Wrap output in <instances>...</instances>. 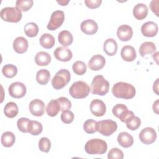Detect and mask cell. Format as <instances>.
I'll return each instance as SVG.
<instances>
[{
	"label": "cell",
	"instance_id": "6da1fadb",
	"mask_svg": "<svg viewBox=\"0 0 159 159\" xmlns=\"http://www.w3.org/2000/svg\"><path fill=\"white\" fill-rule=\"evenodd\" d=\"M112 93L117 98L130 99L135 96L136 91L134 86L131 84L120 81L116 83L113 86Z\"/></svg>",
	"mask_w": 159,
	"mask_h": 159
},
{
	"label": "cell",
	"instance_id": "7a4b0ae2",
	"mask_svg": "<svg viewBox=\"0 0 159 159\" xmlns=\"http://www.w3.org/2000/svg\"><path fill=\"white\" fill-rule=\"evenodd\" d=\"M107 149V143L99 139L89 140L84 146L86 152L89 155H102L106 152Z\"/></svg>",
	"mask_w": 159,
	"mask_h": 159
},
{
	"label": "cell",
	"instance_id": "3957f363",
	"mask_svg": "<svg viewBox=\"0 0 159 159\" xmlns=\"http://www.w3.org/2000/svg\"><path fill=\"white\" fill-rule=\"evenodd\" d=\"M90 89L93 94L104 96L109 91V83L102 75H97L91 82Z\"/></svg>",
	"mask_w": 159,
	"mask_h": 159
},
{
	"label": "cell",
	"instance_id": "277c9868",
	"mask_svg": "<svg viewBox=\"0 0 159 159\" xmlns=\"http://www.w3.org/2000/svg\"><path fill=\"white\" fill-rule=\"evenodd\" d=\"M90 88L88 84L83 81H78L73 83L69 89V93L75 99H83L87 97Z\"/></svg>",
	"mask_w": 159,
	"mask_h": 159
},
{
	"label": "cell",
	"instance_id": "5b68a950",
	"mask_svg": "<svg viewBox=\"0 0 159 159\" xmlns=\"http://www.w3.org/2000/svg\"><path fill=\"white\" fill-rule=\"evenodd\" d=\"M71 75L66 69H61L57 72L52 80V85L55 89H60L70 81Z\"/></svg>",
	"mask_w": 159,
	"mask_h": 159
},
{
	"label": "cell",
	"instance_id": "8992f818",
	"mask_svg": "<svg viewBox=\"0 0 159 159\" xmlns=\"http://www.w3.org/2000/svg\"><path fill=\"white\" fill-rule=\"evenodd\" d=\"M1 19L9 22H18L22 19V12L17 8L6 7L1 9L0 12Z\"/></svg>",
	"mask_w": 159,
	"mask_h": 159
},
{
	"label": "cell",
	"instance_id": "52a82bcc",
	"mask_svg": "<svg viewBox=\"0 0 159 159\" xmlns=\"http://www.w3.org/2000/svg\"><path fill=\"white\" fill-rule=\"evenodd\" d=\"M98 131L104 136H109L116 131L117 123L112 120H103L97 122Z\"/></svg>",
	"mask_w": 159,
	"mask_h": 159
},
{
	"label": "cell",
	"instance_id": "ba28073f",
	"mask_svg": "<svg viewBox=\"0 0 159 159\" xmlns=\"http://www.w3.org/2000/svg\"><path fill=\"white\" fill-rule=\"evenodd\" d=\"M64 20L65 14L63 11L60 10L55 11L52 14L47 27L50 30H55L62 25Z\"/></svg>",
	"mask_w": 159,
	"mask_h": 159
},
{
	"label": "cell",
	"instance_id": "9c48e42d",
	"mask_svg": "<svg viewBox=\"0 0 159 159\" xmlns=\"http://www.w3.org/2000/svg\"><path fill=\"white\" fill-rule=\"evenodd\" d=\"M9 95L14 98H21L26 94V86L22 83L16 81L11 83L8 88Z\"/></svg>",
	"mask_w": 159,
	"mask_h": 159
},
{
	"label": "cell",
	"instance_id": "30bf717a",
	"mask_svg": "<svg viewBox=\"0 0 159 159\" xmlns=\"http://www.w3.org/2000/svg\"><path fill=\"white\" fill-rule=\"evenodd\" d=\"M157 139V133L152 127L143 129L139 134V139L144 144L150 145L153 143Z\"/></svg>",
	"mask_w": 159,
	"mask_h": 159
},
{
	"label": "cell",
	"instance_id": "8fae6325",
	"mask_svg": "<svg viewBox=\"0 0 159 159\" xmlns=\"http://www.w3.org/2000/svg\"><path fill=\"white\" fill-rule=\"evenodd\" d=\"M29 109L30 113L35 116L40 117L43 115L45 109V106L44 102L39 99H35L32 100L29 105Z\"/></svg>",
	"mask_w": 159,
	"mask_h": 159
},
{
	"label": "cell",
	"instance_id": "7c38bea8",
	"mask_svg": "<svg viewBox=\"0 0 159 159\" xmlns=\"http://www.w3.org/2000/svg\"><path fill=\"white\" fill-rule=\"evenodd\" d=\"M90 111L95 116H102L105 114L106 111V104L100 99H94L90 104Z\"/></svg>",
	"mask_w": 159,
	"mask_h": 159
},
{
	"label": "cell",
	"instance_id": "4fadbf2b",
	"mask_svg": "<svg viewBox=\"0 0 159 159\" xmlns=\"http://www.w3.org/2000/svg\"><path fill=\"white\" fill-rule=\"evenodd\" d=\"M53 54L57 60L63 62L70 61L73 57L71 51L65 47H57L54 50Z\"/></svg>",
	"mask_w": 159,
	"mask_h": 159
},
{
	"label": "cell",
	"instance_id": "5bb4252c",
	"mask_svg": "<svg viewBox=\"0 0 159 159\" xmlns=\"http://www.w3.org/2000/svg\"><path fill=\"white\" fill-rule=\"evenodd\" d=\"M117 35L120 40L123 42L129 41L133 35V30L129 25H121L117 28Z\"/></svg>",
	"mask_w": 159,
	"mask_h": 159
},
{
	"label": "cell",
	"instance_id": "9a60e30c",
	"mask_svg": "<svg viewBox=\"0 0 159 159\" xmlns=\"http://www.w3.org/2000/svg\"><path fill=\"white\" fill-rule=\"evenodd\" d=\"M105 63V58L101 55L97 54L91 58L88 62V66L93 71H98L104 66Z\"/></svg>",
	"mask_w": 159,
	"mask_h": 159
},
{
	"label": "cell",
	"instance_id": "2e32d148",
	"mask_svg": "<svg viewBox=\"0 0 159 159\" xmlns=\"http://www.w3.org/2000/svg\"><path fill=\"white\" fill-rule=\"evenodd\" d=\"M81 31L86 35H93L96 33L98 29V24L92 19H86L81 23Z\"/></svg>",
	"mask_w": 159,
	"mask_h": 159
},
{
	"label": "cell",
	"instance_id": "e0dca14e",
	"mask_svg": "<svg viewBox=\"0 0 159 159\" xmlns=\"http://www.w3.org/2000/svg\"><path fill=\"white\" fill-rule=\"evenodd\" d=\"M142 34L147 37H152L157 35L158 32V25L152 21L144 23L141 27Z\"/></svg>",
	"mask_w": 159,
	"mask_h": 159
},
{
	"label": "cell",
	"instance_id": "ac0fdd59",
	"mask_svg": "<svg viewBox=\"0 0 159 159\" xmlns=\"http://www.w3.org/2000/svg\"><path fill=\"white\" fill-rule=\"evenodd\" d=\"M13 48L17 53H24L28 48V41L23 37H18L13 42Z\"/></svg>",
	"mask_w": 159,
	"mask_h": 159
},
{
	"label": "cell",
	"instance_id": "d6986e66",
	"mask_svg": "<svg viewBox=\"0 0 159 159\" xmlns=\"http://www.w3.org/2000/svg\"><path fill=\"white\" fill-rule=\"evenodd\" d=\"M120 55L122 58L126 61H132L137 57L135 48L130 45L123 47L121 50Z\"/></svg>",
	"mask_w": 159,
	"mask_h": 159
},
{
	"label": "cell",
	"instance_id": "ffe728a7",
	"mask_svg": "<svg viewBox=\"0 0 159 159\" xmlns=\"http://www.w3.org/2000/svg\"><path fill=\"white\" fill-rule=\"evenodd\" d=\"M117 140L119 145L124 148H129L134 143L133 137L126 132H120L118 135Z\"/></svg>",
	"mask_w": 159,
	"mask_h": 159
},
{
	"label": "cell",
	"instance_id": "44dd1931",
	"mask_svg": "<svg viewBox=\"0 0 159 159\" xmlns=\"http://www.w3.org/2000/svg\"><path fill=\"white\" fill-rule=\"evenodd\" d=\"M148 7L143 3L137 4L133 9V15L138 20L145 19L148 14Z\"/></svg>",
	"mask_w": 159,
	"mask_h": 159
},
{
	"label": "cell",
	"instance_id": "7402d4cb",
	"mask_svg": "<svg viewBox=\"0 0 159 159\" xmlns=\"http://www.w3.org/2000/svg\"><path fill=\"white\" fill-rule=\"evenodd\" d=\"M104 52L109 56H114L117 51V43L113 39H107L103 45Z\"/></svg>",
	"mask_w": 159,
	"mask_h": 159
},
{
	"label": "cell",
	"instance_id": "603a6c76",
	"mask_svg": "<svg viewBox=\"0 0 159 159\" xmlns=\"http://www.w3.org/2000/svg\"><path fill=\"white\" fill-rule=\"evenodd\" d=\"M58 40L61 45L66 47L72 43L73 41V37L72 34L69 31L62 30L58 34Z\"/></svg>",
	"mask_w": 159,
	"mask_h": 159
},
{
	"label": "cell",
	"instance_id": "cb8c5ba5",
	"mask_svg": "<svg viewBox=\"0 0 159 159\" xmlns=\"http://www.w3.org/2000/svg\"><path fill=\"white\" fill-rule=\"evenodd\" d=\"M35 61L39 66H47L51 61V56L47 52H39L35 55Z\"/></svg>",
	"mask_w": 159,
	"mask_h": 159
},
{
	"label": "cell",
	"instance_id": "d4e9b609",
	"mask_svg": "<svg viewBox=\"0 0 159 159\" xmlns=\"http://www.w3.org/2000/svg\"><path fill=\"white\" fill-rule=\"evenodd\" d=\"M39 42L41 46L47 49L52 48L55 43L54 37L48 33H45L42 35L39 39Z\"/></svg>",
	"mask_w": 159,
	"mask_h": 159
},
{
	"label": "cell",
	"instance_id": "484cf974",
	"mask_svg": "<svg viewBox=\"0 0 159 159\" xmlns=\"http://www.w3.org/2000/svg\"><path fill=\"white\" fill-rule=\"evenodd\" d=\"M18 112V106L14 102H7L4 108V113L5 116L9 118L15 117L17 115Z\"/></svg>",
	"mask_w": 159,
	"mask_h": 159
},
{
	"label": "cell",
	"instance_id": "4316f807",
	"mask_svg": "<svg viewBox=\"0 0 159 159\" xmlns=\"http://www.w3.org/2000/svg\"><path fill=\"white\" fill-rule=\"evenodd\" d=\"M60 111V104L57 99L51 100L47 104L46 107V112L48 116L50 117L56 116Z\"/></svg>",
	"mask_w": 159,
	"mask_h": 159
},
{
	"label": "cell",
	"instance_id": "83f0119b",
	"mask_svg": "<svg viewBox=\"0 0 159 159\" xmlns=\"http://www.w3.org/2000/svg\"><path fill=\"white\" fill-rule=\"evenodd\" d=\"M2 145L5 147H12L16 141L15 135L10 131L4 132L1 137Z\"/></svg>",
	"mask_w": 159,
	"mask_h": 159
},
{
	"label": "cell",
	"instance_id": "f1b7e54d",
	"mask_svg": "<svg viewBox=\"0 0 159 159\" xmlns=\"http://www.w3.org/2000/svg\"><path fill=\"white\" fill-rule=\"evenodd\" d=\"M156 50V46L152 42H145L142 43L139 48L140 55L144 57L147 54H151Z\"/></svg>",
	"mask_w": 159,
	"mask_h": 159
},
{
	"label": "cell",
	"instance_id": "f546056e",
	"mask_svg": "<svg viewBox=\"0 0 159 159\" xmlns=\"http://www.w3.org/2000/svg\"><path fill=\"white\" fill-rule=\"evenodd\" d=\"M50 79V74L48 70L41 69L36 74V80L41 85L47 84Z\"/></svg>",
	"mask_w": 159,
	"mask_h": 159
},
{
	"label": "cell",
	"instance_id": "4dcf8cb0",
	"mask_svg": "<svg viewBox=\"0 0 159 159\" xmlns=\"http://www.w3.org/2000/svg\"><path fill=\"white\" fill-rule=\"evenodd\" d=\"M43 130L42 125L40 122L37 120H30L28 125V133L32 135H39Z\"/></svg>",
	"mask_w": 159,
	"mask_h": 159
},
{
	"label": "cell",
	"instance_id": "1f68e13d",
	"mask_svg": "<svg viewBox=\"0 0 159 159\" xmlns=\"http://www.w3.org/2000/svg\"><path fill=\"white\" fill-rule=\"evenodd\" d=\"M24 32L29 37H34L39 32L38 25L34 22H29L24 26Z\"/></svg>",
	"mask_w": 159,
	"mask_h": 159
},
{
	"label": "cell",
	"instance_id": "d6a6232c",
	"mask_svg": "<svg viewBox=\"0 0 159 159\" xmlns=\"http://www.w3.org/2000/svg\"><path fill=\"white\" fill-rule=\"evenodd\" d=\"M2 73L5 77L8 78H12L17 75V68L14 65L7 64L2 67Z\"/></svg>",
	"mask_w": 159,
	"mask_h": 159
},
{
	"label": "cell",
	"instance_id": "836d02e7",
	"mask_svg": "<svg viewBox=\"0 0 159 159\" xmlns=\"http://www.w3.org/2000/svg\"><path fill=\"white\" fill-rule=\"evenodd\" d=\"M33 4L32 0H17L16 2V7L20 11L26 12L32 7Z\"/></svg>",
	"mask_w": 159,
	"mask_h": 159
},
{
	"label": "cell",
	"instance_id": "e575fe53",
	"mask_svg": "<svg viewBox=\"0 0 159 159\" xmlns=\"http://www.w3.org/2000/svg\"><path fill=\"white\" fill-rule=\"evenodd\" d=\"M83 129L88 134H93L98 131L97 122L93 119H88L83 124Z\"/></svg>",
	"mask_w": 159,
	"mask_h": 159
},
{
	"label": "cell",
	"instance_id": "d590c367",
	"mask_svg": "<svg viewBox=\"0 0 159 159\" xmlns=\"http://www.w3.org/2000/svg\"><path fill=\"white\" fill-rule=\"evenodd\" d=\"M72 69L73 72L78 75H84L87 70L86 64L82 61H75L72 66Z\"/></svg>",
	"mask_w": 159,
	"mask_h": 159
},
{
	"label": "cell",
	"instance_id": "8d00e7d4",
	"mask_svg": "<svg viewBox=\"0 0 159 159\" xmlns=\"http://www.w3.org/2000/svg\"><path fill=\"white\" fill-rule=\"evenodd\" d=\"M125 123L126 126L129 129L131 130H135L140 126L141 120L139 117L134 116L127 120Z\"/></svg>",
	"mask_w": 159,
	"mask_h": 159
},
{
	"label": "cell",
	"instance_id": "74e56055",
	"mask_svg": "<svg viewBox=\"0 0 159 159\" xmlns=\"http://www.w3.org/2000/svg\"><path fill=\"white\" fill-rule=\"evenodd\" d=\"M39 148L43 152H48L51 148L50 140L47 137H42L39 141Z\"/></svg>",
	"mask_w": 159,
	"mask_h": 159
},
{
	"label": "cell",
	"instance_id": "f35d334b",
	"mask_svg": "<svg viewBox=\"0 0 159 159\" xmlns=\"http://www.w3.org/2000/svg\"><path fill=\"white\" fill-rule=\"evenodd\" d=\"M30 120L28 118L25 117H21L18 119L17 122V125L18 129L24 133L28 132V125Z\"/></svg>",
	"mask_w": 159,
	"mask_h": 159
},
{
	"label": "cell",
	"instance_id": "ab89813d",
	"mask_svg": "<svg viewBox=\"0 0 159 159\" xmlns=\"http://www.w3.org/2000/svg\"><path fill=\"white\" fill-rule=\"evenodd\" d=\"M107 158L109 159H122L124 158V153L119 148H113L108 152Z\"/></svg>",
	"mask_w": 159,
	"mask_h": 159
},
{
	"label": "cell",
	"instance_id": "60d3db41",
	"mask_svg": "<svg viewBox=\"0 0 159 159\" xmlns=\"http://www.w3.org/2000/svg\"><path fill=\"white\" fill-rule=\"evenodd\" d=\"M60 107V111H63L70 109L71 107V101L65 97H60L57 99Z\"/></svg>",
	"mask_w": 159,
	"mask_h": 159
},
{
	"label": "cell",
	"instance_id": "b9f144b4",
	"mask_svg": "<svg viewBox=\"0 0 159 159\" xmlns=\"http://www.w3.org/2000/svg\"><path fill=\"white\" fill-rule=\"evenodd\" d=\"M74 114L69 110L62 111L61 114V120L65 124H70L73 121Z\"/></svg>",
	"mask_w": 159,
	"mask_h": 159
},
{
	"label": "cell",
	"instance_id": "7bdbcfd3",
	"mask_svg": "<svg viewBox=\"0 0 159 159\" xmlns=\"http://www.w3.org/2000/svg\"><path fill=\"white\" fill-rule=\"evenodd\" d=\"M127 107L122 104H117L116 105H115L112 109V114L117 118L119 117V116L126 110H127Z\"/></svg>",
	"mask_w": 159,
	"mask_h": 159
},
{
	"label": "cell",
	"instance_id": "ee69618b",
	"mask_svg": "<svg viewBox=\"0 0 159 159\" xmlns=\"http://www.w3.org/2000/svg\"><path fill=\"white\" fill-rule=\"evenodd\" d=\"M86 6L90 9H96L100 6L102 3L101 0H85Z\"/></svg>",
	"mask_w": 159,
	"mask_h": 159
},
{
	"label": "cell",
	"instance_id": "f6af8a7d",
	"mask_svg": "<svg viewBox=\"0 0 159 159\" xmlns=\"http://www.w3.org/2000/svg\"><path fill=\"white\" fill-rule=\"evenodd\" d=\"M135 116L134 112L131 111H129L128 109L125 111L119 117V119L123 122H126L127 120H129L131 117Z\"/></svg>",
	"mask_w": 159,
	"mask_h": 159
},
{
	"label": "cell",
	"instance_id": "bcb514c9",
	"mask_svg": "<svg viewBox=\"0 0 159 159\" xmlns=\"http://www.w3.org/2000/svg\"><path fill=\"white\" fill-rule=\"evenodd\" d=\"M158 3L159 1L158 0H153L150 2V7L153 12L157 16H158Z\"/></svg>",
	"mask_w": 159,
	"mask_h": 159
},
{
	"label": "cell",
	"instance_id": "7dc6e473",
	"mask_svg": "<svg viewBox=\"0 0 159 159\" xmlns=\"http://www.w3.org/2000/svg\"><path fill=\"white\" fill-rule=\"evenodd\" d=\"M153 91L157 94L158 95V78L156 80V81L154 82L153 83Z\"/></svg>",
	"mask_w": 159,
	"mask_h": 159
},
{
	"label": "cell",
	"instance_id": "c3c4849f",
	"mask_svg": "<svg viewBox=\"0 0 159 159\" xmlns=\"http://www.w3.org/2000/svg\"><path fill=\"white\" fill-rule=\"evenodd\" d=\"M153 110L157 114H158V100H157L153 105Z\"/></svg>",
	"mask_w": 159,
	"mask_h": 159
},
{
	"label": "cell",
	"instance_id": "681fc988",
	"mask_svg": "<svg viewBox=\"0 0 159 159\" xmlns=\"http://www.w3.org/2000/svg\"><path fill=\"white\" fill-rule=\"evenodd\" d=\"M58 3H59L60 4H61V6H66L68 2H69V1H57Z\"/></svg>",
	"mask_w": 159,
	"mask_h": 159
}]
</instances>
